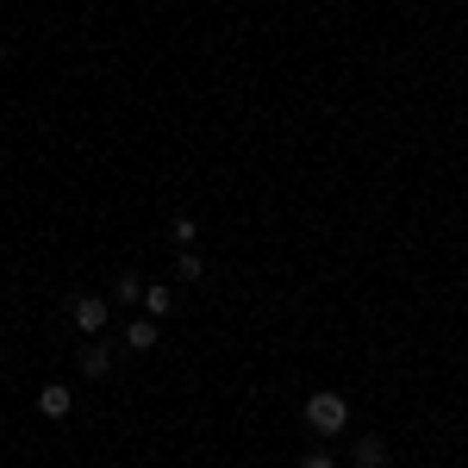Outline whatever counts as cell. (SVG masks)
<instances>
[{
    "instance_id": "4",
    "label": "cell",
    "mask_w": 468,
    "mask_h": 468,
    "mask_svg": "<svg viewBox=\"0 0 468 468\" xmlns=\"http://www.w3.org/2000/svg\"><path fill=\"white\" fill-rule=\"evenodd\" d=\"M119 338H125V350H156V338H163V331H156V319H131V325H125V331H119Z\"/></svg>"
},
{
    "instance_id": "3",
    "label": "cell",
    "mask_w": 468,
    "mask_h": 468,
    "mask_svg": "<svg viewBox=\"0 0 468 468\" xmlns=\"http://www.w3.org/2000/svg\"><path fill=\"white\" fill-rule=\"evenodd\" d=\"M38 412H44V419H69V412H75V393H69L63 381H50V387L38 393Z\"/></svg>"
},
{
    "instance_id": "5",
    "label": "cell",
    "mask_w": 468,
    "mask_h": 468,
    "mask_svg": "<svg viewBox=\"0 0 468 468\" xmlns=\"http://www.w3.org/2000/svg\"><path fill=\"white\" fill-rule=\"evenodd\" d=\"M356 468H387V444H381V437H356Z\"/></svg>"
},
{
    "instance_id": "1",
    "label": "cell",
    "mask_w": 468,
    "mask_h": 468,
    "mask_svg": "<svg viewBox=\"0 0 468 468\" xmlns=\"http://www.w3.org/2000/svg\"><path fill=\"white\" fill-rule=\"evenodd\" d=\"M306 425H313L319 437H338V431L350 425V400H344V393H331V387H319V393L306 400Z\"/></svg>"
},
{
    "instance_id": "9",
    "label": "cell",
    "mask_w": 468,
    "mask_h": 468,
    "mask_svg": "<svg viewBox=\"0 0 468 468\" xmlns=\"http://www.w3.org/2000/svg\"><path fill=\"white\" fill-rule=\"evenodd\" d=\"M175 275H181V281H207V262H200L194 250H181V262H175Z\"/></svg>"
},
{
    "instance_id": "10",
    "label": "cell",
    "mask_w": 468,
    "mask_h": 468,
    "mask_svg": "<svg viewBox=\"0 0 468 468\" xmlns=\"http://www.w3.org/2000/svg\"><path fill=\"white\" fill-rule=\"evenodd\" d=\"M113 300H119V306H131V300H144V281H137V275H119Z\"/></svg>"
},
{
    "instance_id": "7",
    "label": "cell",
    "mask_w": 468,
    "mask_h": 468,
    "mask_svg": "<svg viewBox=\"0 0 468 468\" xmlns=\"http://www.w3.org/2000/svg\"><path fill=\"white\" fill-rule=\"evenodd\" d=\"M169 306H175L169 287H144V319H169Z\"/></svg>"
},
{
    "instance_id": "6",
    "label": "cell",
    "mask_w": 468,
    "mask_h": 468,
    "mask_svg": "<svg viewBox=\"0 0 468 468\" xmlns=\"http://www.w3.org/2000/svg\"><path fill=\"white\" fill-rule=\"evenodd\" d=\"M107 368H113V350H107V344H88V350H82V375H88V381H101Z\"/></svg>"
},
{
    "instance_id": "11",
    "label": "cell",
    "mask_w": 468,
    "mask_h": 468,
    "mask_svg": "<svg viewBox=\"0 0 468 468\" xmlns=\"http://www.w3.org/2000/svg\"><path fill=\"white\" fill-rule=\"evenodd\" d=\"M300 468H338V463H331L325 450H313V456H300Z\"/></svg>"
},
{
    "instance_id": "8",
    "label": "cell",
    "mask_w": 468,
    "mask_h": 468,
    "mask_svg": "<svg viewBox=\"0 0 468 468\" xmlns=\"http://www.w3.org/2000/svg\"><path fill=\"white\" fill-rule=\"evenodd\" d=\"M169 237H175L181 250H194V243H200V219H188V213H175V225H169Z\"/></svg>"
},
{
    "instance_id": "2",
    "label": "cell",
    "mask_w": 468,
    "mask_h": 468,
    "mask_svg": "<svg viewBox=\"0 0 468 468\" xmlns=\"http://www.w3.org/2000/svg\"><path fill=\"white\" fill-rule=\"evenodd\" d=\"M69 325H75L82 338H101V331L113 325V300H107V294H82V300L69 306Z\"/></svg>"
}]
</instances>
